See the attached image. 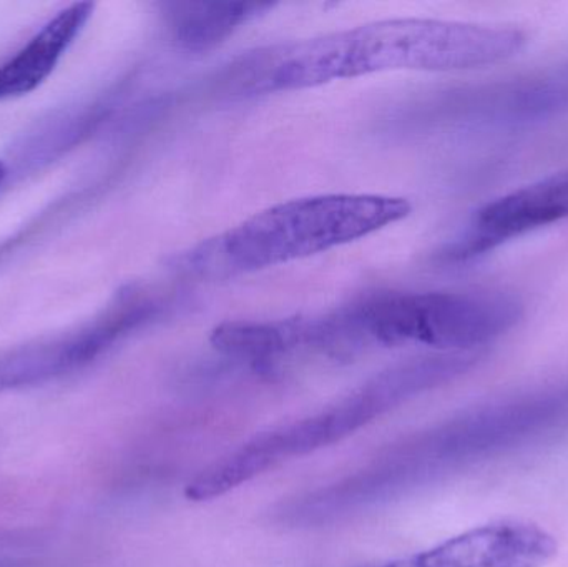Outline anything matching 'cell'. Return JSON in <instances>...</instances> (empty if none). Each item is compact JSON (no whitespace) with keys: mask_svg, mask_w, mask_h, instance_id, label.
<instances>
[{"mask_svg":"<svg viewBox=\"0 0 568 567\" xmlns=\"http://www.w3.org/2000/svg\"><path fill=\"white\" fill-rule=\"evenodd\" d=\"M527 37L516 27L399 19L260 50L233 69L242 92H278L386 70H467L513 59Z\"/></svg>","mask_w":568,"mask_h":567,"instance_id":"cell-1","label":"cell"},{"mask_svg":"<svg viewBox=\"0 0 568 567\" xmlns=\"http://www.w3.org/2000/svg\"><path fill=\"white\" fill-rule=\"evenodd\" d=\"M470 366L473 360L467 355L443 353L387 368L321 412L260 433L223 456L189 483L186 498L195 503L220 498L290 459L354 435L414 396L456 378Z\"/></svg>","mask_w":568,"mask_h":567,"instance_id":"cell-2","label":"cell"},{"mask_svg":"<svg viewBox=\"0 0 568 567\" xmlns=\"http://www.w3.org/2000/svg\"><path fill=\"white\" fill-rule=\"evenodd\" d=\"M523 315V302L506 292L381 293L327 315V325L337 358L371 346L473 353L510 332Z\"/></svg>","mask_w":568,"mask_h":567,"instance_id":"cell-3","label":"cell"},{"mask_svg":"<svg viewBox=\"0 0 568 567\" xmlns=\"http://www.w3.org/2000/svg\"><path fill=\"white\" fill-rule=\"evenodd\" d=\"M410 212L407 200L326 195L291 200L256 213L196 252V269L255 272L371 235Z\"/></svg>","mask_w":568,"mask_h":567,"instance_id":"cell-4","label":"cell"},{"mask_svg":"<svg viewBox=\"0 0 568 567\" xmlns=\"http://www.w3.org/2000/svg\"><path fill=\"white\" fill-rule=\"evenodd\" d=\"M568 220V172L520 186L484 205L444 259L469 262L510 240Z\"/></svg>","mask_w":568,"mask_h":567,"instance_id":"cell-5","label":"cell"},{"mask_svg":"<svg viewBox=\"0 0 568 567\" xmlns=\"http://www.w3.org/2000/svg\"><path fill=\"white\" fill-rule=\"evenodd\" d=\"M556 553V539L539 526L500 522L420 553L410 567H542Z\"/></svg>","mask_w":568,"mask_h":567,"instance_id":"cell-6","label":"cell"},{"mask_svg":"<svg viewBox=\"0 0 568 567\" xmlns=\"http://www.w3.org/2000/svg\"><path fill=\"white\" fill-rule=\"evenodd\" d=\"M92 2H77L60 10L16 57L0 67V100L36 90L55 69L57 62L93 12Z\"/></svg>","mask_w":568,"mask_h":567,"instance_id":"cell-7","label":"cell"},{"mask_svg":"<svg viewBox=\"0 0 568 567\" xmlns=\"http://www.w3.org/2000/svg\"><path fill=\"white\" fill-rule=\"evenodd\" d=\"M105 352L95 326L0 353V393L80 368Z\"/></svg>","mask_w":568,"mask_h":567,"instance_id":"cell-8","label":"cell"},{"mask_svg":"<svg viewBox=\"0 0 568 567\" xmlns=\"http://www.w3.org/2000/svg\"><path fill=\"white\" fill-rule=\"evenodd\" d=\"M212 345L230 358L272 366L300 353V320L223 323L212 333Z\"/></svg>","mask_w":568,"mask_h":567,"instance_id":"cell-9","label":"cell"},{"mask_svg":"<svg viewBox=\"0 0 568 567\" xmlns=\"http://www.w3.org/2000/svg\"><path fill=\"white\" fill-rule=\"evenodd\" d=\"M268 3H172L169 12L173 40L183 49L206 50L223 42L243 23L270 9Z\"/></svg>","mask_w":568,"mask_h":567,"instance_id":"cell-10","label":"cell"},{"mask_svg":"<svg viewBox=\"0 0 568 567\" xmlns=\"http://www.w3.org/2000/svg\"><path fill=\"white\" fill-rule=\"evenodd\" d=\"M6 176H7L6 165H3V162H0V185H2L3 180H6Z\"/></svg>","mask_w":568,"mask_h":567,"instance_id":"cell-11","label":"cell"},{"mask_svg":"<svg viewBox=\"0 0 568 567\" xmlns=\"http://www.w3.org/2000/svg\"><path fill=\"white\" fill-rule=\"evenodd\" d=\"M369 567H397V566H369Z\"/></svg>","mask_w":568,"mask_h":567,"instance_id":"cell-12","label":"cell"}]
</instances>
